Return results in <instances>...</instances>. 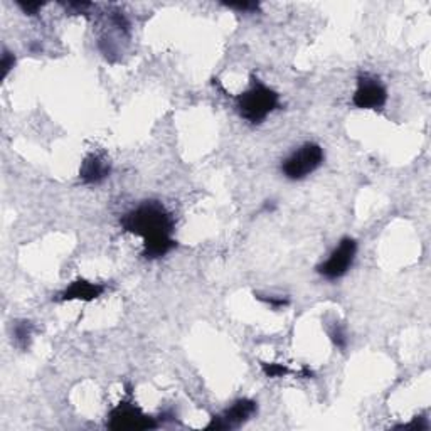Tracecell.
<instances>
[{
  "mask_svg": "<svg viewBox=\"0 0 431 431\" xmlns=\"http://www.w3.org/2000/svg\"><path fill=\"white\" fill-rule=\"evenodd\" d=\"M12 332H14L15 345H17L19 349L26 350L31 344V339H33L34 327L31 322L19 320V322H15L14 325H12Z\"/></svg>",
  "mask_w": 431,
  "mask_h": 431,
  "instance_id": "cell-10",
  "label": "cell"
},
{
  "mask_svg": "<svg viewBox=\"0 0 431 431\" xmlns=\"http://www.w3.org/2000/svg\"><path fill=\"white\" fill-rule=\"evenodd\" d=\"M236 106L241 118L258 125L280 106V97L277 91L263 85L257 76H251V86L236 98Z\"/></svg>",
  "mask_w": 431,
  "mask_h": 431,
  "instance_id": "cell-2",
  "label": "cell"
},
{
  "mask_svg": "<svg viewBox=\"0 0 431 431\" xmlns=\"http://www.w3.org/2000/svg\"><path fill=\"white\" fill-rule=\"evenodd\" d=\"M122 227L127 233L143 239V257L158 259L170 253L177 241L172 238L174 218L161 202H143L122 218Z\"/></svg>",
  "mask_w": 431,
  "mask_h": 431,
  "instance_id": "cell-1",
  "label": "cell"
},
{
  "mask_svg": "<svg viewBox=\"0 0 431 431\" xmlns=\"http://www.w3.org/2000/svg\"><path fill=\"white\" fill-rule=\"evenodd\" d=\"M108 428L115 431L154 430L157 428V423L154 418L147 416L138 406L131 405V402H120L117 408L111 409Z\"/></svg>",
  "mask_w": 431,
  "mask_h": 431,
  "instance_id": "cell-5",
  "label": "cell"
},
{
  "mask_svg": "<svg viewBox=\"0 0 431 431\" xmlns=\"http://www.w3.org/2000/svg\"><path fill=\"white\" fill-rule=\"evenodd\" d=\"M357 253V243L352 238H342L330 257L317 266V271L327 280L342 278L352 266Z\"/></svg>",
  "mask_w": 431,
  "mask_h": 431,
  "instance_id": "cell-4",
  "label": "cell"
},
{
  "mask_svg": "<svg viewBox=\"0 0 431 431\" xmlns=\"http://www.w3.org/2000/svg\"><path fill=\"white\" fill-rule=\"evenodd\" d=\"M388 101V91L377 78L373 76H359L357 90L352 97L354 106L361 110H381Z\"/></svg>",
  "mask_w": 431,
  "mask_h": 431,
  "instance_id": "cell-6",
  "label": "cell"
},
{
  "mask_svg": "<svg viewBox=\"0 0 431 431\" xmlns=\"http://www.w3.org/2000/svg\"><path fill=\"white\" fill-rule=\"evenodd\" d=\"M257 298H258V300L268 303V305H271V307H275V309H280V307H286L290 303L288 298H283V297H280V298H277V297L266 298V297H261V295H257Z\"/></svg>",
  "mask_w": 431,
  "mask_h": 431,
  "instance_id": "cell-17",
  "label": "cell"
},
{
  "mask_svg": "<svg viewBox=\"0 0 431 431\" xmlns=\"http://www.w3.org/2000/svg\"><path fill=\"white\" fill-rule=\"evenodd\" d=\"M323 162V150L317 143H303L298 150L282 163V174L290 181H302L310 175Z\"/></svg>",
  "mask_w": 431,
  "mask_h": 431,
  "instance_id": "cell-3",
  "label": "cell"
},
{
  "mask_svg": "<svg viewBox=\"0 0 431 431\" xmlns=\"http://www.w3.org/2000/svg\"><path fill=\"white\" fill-rule=\"evenodd\" d=\"M105 293V285L101 283H93L83 280V278H78L71 283L67 288L59 293L58 300L61 302H70V300H83V302H91L97 300L98 297Z\"/></svg>",
  "mask_w": 431,
  "mask_h": 431,
  "instance_id": "cell-8",
  "label": "cell"
},
{
  "mask_svg": "<svg viewBox=\"0 0 431 431\" xmlns=\"http://www.w3.org/2000/svg\"><path fill=\"white\" fill-rule=\"evenodd\" d=\"M111 167L106 158L101 155L91 154L83 161L81 169H79V179L86 186H95V184L103 182L110 175Z\"/></svg>",
  "mask_w": 431,
  "mask_h": 431,
  "instance_id": "cell-9",
  "label": "cell"
},
{
  "mask_svg": "<svg viewBox=\"0 0 431 431\" xmlns=\"http://www.w3.org/2000/svg\"><path fill=\"white\" fill-rule=\"evenodd\" d=\"M226 7H229V9L243 10V12H253V10L259 9V3L258 2H236V3H226Z\"/></svg>",
  "mask_w": 431,
  "mask_h": 431,
  "instance_id": "cell-15",
  "label": "cell"
},
{
  "mask_svg": "<svg viewBox=\"0 0 431 431\" xmlns=\"http://www.w3.org/2000/svg\"><path fill=\"white\" fill-rule=\"evenodd\" d=\"M17 6L21 7L24 14L27 15H38V12L42 9L44 3L42 2H22V0H19Z\"/></svg>",
  "mask_w": 431,
  "mask_h": 431,
  "instance_id": "cell-14",
  "label": "cell"
},
{
  "mask_svg": "<svg viewBox=\"0 0 431 431\" xmlns=\"http://www.w3.org/2000/svg\"><path fill=\"white\" fill-rule=\"evenodd\" d=\"M263 373H265L266 377H283L290 373V369L286 366L278 364V362H265Z\"/></svg>",
  "mask_w": 431,
  "mask_h": 431,
  "instance_id": "cell-12",
  "label": "cell"
},
{
  "mask_svg": "<svg viewBox=\"0 0 431 431\" xmlns=\"http://www.w3.org/2000/svg\"><path fill=\"white\" fill-rule=\"evenodd\" d=\"M14 66H15L14 53H10L9 49H3V53H2V79H6L7 76H9L12 67Z\"/></svg>",
  "mask_w": 431,
  "mask_h": 431,
  "instance_id": "cell-13",
  "label": "cell"
},
{
  "mask_svg": "<svg viewBox=\"0 0 431 431\" xmlns=\"http://www.w3.org/2000/svg\"><path fill=\"white\" fill-rule=\"evenodd\" d=\"M329 335H330V339H332L334 344L337 345L339 349H342V350L345 349L347 347V334H345V329L341 325V323L335 322V325L329 330Z\"/></svg>",
  "mask_w": 431,
  "mask_h": 431,
  "instance_id": "cell-11",
  "label": "cell"
},
{
  "mask_svg": "<svg viewBox=\"0 0 431 431\" xmlns=\"http://www.w3.org/2000/svg\"><path fill=\"white\" fill-rule=\"evenodd\" d=\"M258 411V402L253 399H238L233 402L231 408H227L225 413L218 414L211 420L209 425L206 426L207 430H234L239 428L241 425H245L246 421L253 416Z\"/></svg>",
  "mask_w": 431,
  "mask_h": 431,
  "instance_id": "cell-7",
  "label": "cell"
},
{
  "mask_svg": "<svg viewBox=\"0 0 431 431\" xmlns=\"http://www.w3.org/2000/svg\"><path fill=\"white\" fill-rule=\"evenodd\" d=\"M398 428H414V430H426L428 428V425L425 423V418H414L413 421L409 423V425H402V426H398Z\"/></svg>",
  "mask_w": 431,
  "mask_h": 431,
  "instance_id": "cell-18",
  "label": "cell"
},
{
  "mask_svg": "<svg viewBox=\"0 0 431 431\" xmlns=\"http://www.w3.org/2000/svg\"><path fill=\"white\" fill-rule=\"evenodd\" d=\"M66 7V10L73 12V14H85L86 9H90L91 3L90 2H67L63 3Z\"/></svg>",
  "mask_w": 431,
  "mask_h": 431,
  "instance_id": "cell-16",
  "label": "cell"
}]
</instances>
